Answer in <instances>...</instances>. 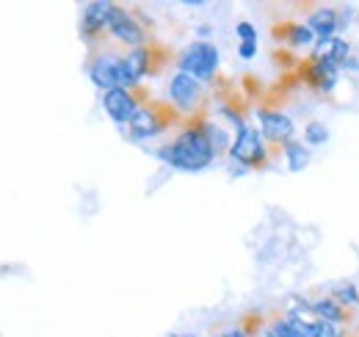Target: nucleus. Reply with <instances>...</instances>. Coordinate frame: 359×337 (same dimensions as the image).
<instances>
[{
  "label": "nucleus",
  "instance_id": "25",
  "mask_svg": "<svg viewBox=\"0 0 359 337\" xmlns=\"http://www.w3.org/2000/svg\"><path fill=\"white\" fill-rule=\"evenodd\" d=\"M224 337H249V335H246V332H243L241 326H235V329H226Z\"/></svg>",
  "mask_w": 359,
  "mask_h": 337
},
{
  "label": "nucleus",
  "instance_id": "12",
  "mask_svg": "<svg viewBox=\"0 0 359 337\" xmlns=\"http://www.w3.org/2000/svg\"><path fill=\"white\" fill-rule=\"evenodd\" d=\"M273 39L293 47V50L310 47V44L315 47V42H318V37L307 25H302V22H279V25H273Z\"/></svg>",
  "mask_w": 359,
  "mask_h": 337
},
{
  "label": "nucleus",
  "instance_id": "28",
  "mask_svg": "<svg viewBox=\"0 0 359 337\" xmlns=\"http://www.w3.org/2000/svg\"><path fill=\"white\" fill-rule=\"evenodd\" d=\"M210 337H224V335H210Z\"/></svg>",
  "mask_w": 359,
  "mask_h": 337
},
{
  "label": "nucleus",
  "instance_id": "27",
  "mask_svg": "<svg viewBox=\"0 0 359 337\" xmlns=\"http://www.w3.org/2000/svg\"><path fill=\"white\" fill-rule=\"evenodd\" d=\"M169 337H191V335H169Z\"/></svg>",
  "mask_w": 359,
  "mask_h": 337
},
{
  "label": "nucleus",
  "instance_id": "26",
  "mask_svg": "<svg viewBox=\"0 0 359 337\" xmlns=\"http://www.w3.org/2000/svg\"><path fill=\"white\" fill-rule=\"evenodd\" d=\"M210 34H213L210 25H199V28H196V37H210Z\"/></svg>",
  "mask_w": 359,
  "mask_h": 337
},
{
  "label": "nucleus",
  "instance_id": "2",
  "mask_svg": "<svg viewBox=\"0 0 359 337\" xmlns=\"http://www.w3.org/2000/svg\"><path fill=\"white\" fill-rule=\"evenodd\" d=\"M188 122V117L185 114H180L177 108L172 105V103H158V100H149V103H144L141 108H138V114H135V119L130 122V141H147V138H155V136H161V133H166V130H175V127L185 125Z\"/></svg>",
  "mask_w": 359,
  "mask_h": 337
},
{
  "label": "nucleus",
  "instance_id": "7",
  "mask_svg": "<svg viewBox=\"0 0 359 337\" xmlns=\"http://www.w3.org/2000/svg\"><path fill=\"white\" fill-rule=\"evenodd\" d=\"M108 34L116 39V42L122 44H130V47H144L147 44V34H144V28L135 22V17L128 11V8H122V6H111V14H108Z\"/></svg>",
  "mask_w": 359,
  "mask_h": 337
},
{
  "label": "nucleus",
  "instance_id": "24",
  "mask_svg": "<svg viewBox=\"0 0 359 337\" xmlns=\"http://www.w3.org/2000/svg\"><path fill=\"white\" fill-rule=\"evenodd\" d=\"M340 70H346V72H359V55L351 53V55H348V61H346Z\"/></svg>",
  "mask_w": 359,
  "mask_h": 337
},
{
  "label": "nucleus",
  "instance_id": "4",
  "mask_svg": "<svg viewBox=\"0 0 359 337\" xmlns=\"http://www.w3.org/2000/svg\"><path fill=\"white\" fill-rule=\"evenodd\" d=\"M229 158L246 168H269L273 164V152H271L266 136L260 130H255V127H246L243 133L235 136Z\"/></svg>",
  "mask_w": 359,
  "mask_h": 337
},
{
  "label": "nucleus",
  "instance_id": "22",
  "mask_svg": "<svg viewBox=\"0 0 359 337\" xmlns=\"http://www.w3.org/2000/svg\"><path fill=\"white\" fill-rule=\"evenodd\" d=\"M357 20V8L354 6H343V8H337V22H340V31H346L351 22Z\"/></svg>",
  "mask_w": 359,
  "mask_h": 337
},
{
  "label": "nucleus",
  "instance_id": "23",
  "mask_svg": "<svg viewBox=\"0 0 359 337\" xmlns=\"http://www.w3.org/2000/svg\"><path fill=\"white\" fill-rule=\"evenodd\" d=\"M238 55L243 61H252L257 55V42H246V44H238Z\"/></svg>",
  "mask_w": 359,
  "mask_h": 337
},
{
  "label": "nucleus",
  "instance_id": "5",
  "mask_svg": "<svg viewBox=\"0 0 359 337\" xmlns=\"http://www.w3.org/2000/svg\"><path fill=\"white\" fill-rule=\"evenodd\" d=\"M302 84H307L310 88H315L318 94H332L337 84H340V67L337 64H329V61H313V58H304L299 67H296Z\"/></svg>",
  "mask_w": 359,
  "mask_h": 337
},
{
  "label": "nucleus",
  "instance_id": "21",
  "mask_svg": "<svg viewBox=\"0 0 359 337\" xmlns=\"http://www.w3.org/2000/svg\"><path fill=\"white\" fill-rule=\"evenodd\" d=\"M235 37L241 39V44L257 42V31H255V25H252V22H238V25H235Z\"/></svg>",
  "mask_w": 359,
  "mask_h": 337
},
{
  "label": "nucleus",
  "instance_id": "9",
  "mask_svg": "<svg viewBox=\"0 0 359 337\" xmlns=\"http://www.w3.org/2000/svg\"><path fill=\"white\" fill-rule=\"evenodd\" d=\"M122 58L125 55H116V53H100L91 61L89 78L97 88H102V94L122 86Z\"/></svg>",
  "mask_w": 359,
  "mask_h": 337
},
{
  "label": "nucleus",
  "instance_id": "20",
  "mask_svg": "<svg viewBox=\"0 0 359 337\" xmlns=\"http://www.w3.org/2000/svg\"><path fill=\"white\" fill-rule=\"evenodd\" d=\"M310 329H313V337H343V332L337 329V324L323 321V318H315V321H310Z\"/></svg>",
  "mask_w": 359,
  "mask_h": 337
},
{
  "label": "nucleus",
  "instance_id": "1",
  "mask_svg": "<svg viewBox=\"0 0 359 337\" xmlns=\"http://www.w3.org/2000/svg\"><path fill=\"white\" fill-rule=\"evenodd\" d=\"M163 164H169L172 168L180 171H202L216 161V152L205 136V130L199 125V114L188 117V122L180 127V133L163 144L158 152H155Z\"/></svg>",
  "mask_w": 359,
  "mask_h": 337
},
{
  "label": "nucleus",
  "instance_id": "11",
  "mask_svg": "<svg viewBox=\"0 0 359 337\" xmlns=\"http://www.w3.org/2000/svg\"><path fill=\"white\" fill-rule=\"evenodd\" d=\"M111 6L114 3H108V0H94V3L83 6V11H81V34L86 39H97L102 31H108Z\"/></svg>",
  "mask_w": 359,
  "mask_h": 337
},
{
  "label": "nucleus",
  "instance_id": "16",
  "mask_svg": "<svg viewBox=\"0 0 359 337\" xmlns=\"http://www.w3.org/2000/svg\"><path fill=\"white\" fill-rule=\"evenodd\" d=\"M313 312L318 315V318H323V321H332V324H343V321H348V310H346L337 298H332V296L315 298Z\"/></svg>",
  "mask_w": 359,
  "mask_h": 337
},
{
  "label": "nucleus",
  "instance_id": "8",
  "mask_svg": "<svg viewBox=\"0 0 359 337\" xmlns=\"http://www.w3.org/2000/svg\"><path fill=\"white\" fill-rule=\"evenodd\" d=\"M169 97H172V105L177 108L180 114L185 117H194L199 114V100H202V84L185 72H177L169 84Z\"/></svg>",
  "mask_w": 359,
  "mask_h": 337
},
{
  "label": "nucleus",
  "instance_id": "19",
  "mask_svg": "<svg viewBox=\"0 0 359 337\" xmlns=\"http://www.w3.org/2000/svg\"><path fill=\"white\" fill-rule=\"evenodd\" d=\"M304 141L310 144V147H318V144H326L329 141V130L323 122H310V125L304 127Z\"/></svg>",
  "mask_w": 359,
  "mask_h": 337
},
{
  "label": "nucleus",
  "instance_id": "15",
  "mask_svg": "<svg viewBox=\"0 0 359 337\" xmlns=\"http://www.w3.org/2000/svg\"><path fill=\"white\" fill-rule=\"evenodd\" d=\"M199 125L205 130V136H208V141H210V147H213V152H216V158L219 155H224L232 150V141H229V133H226L222 125H216L205 111H199Z\"/></svg>",
  "mask_w": 359,
  "mask_h": 337
},
{
  "label": "nucleus",
  "instance_id": "17",
  "mask_svg": "<svg viewBox=\"0 0 359 337\" xmlns=\"http://www.w3.org/2000/svg\"><path fill=\"white\" fill-rule=\"evenodd\" d=\"M282 152H285V161H287V168L290 171H302V168L310 166V147H302L299 141H287L285 147H282Z\"/></svg>",
  "mask_w": 359,
  "mask_h": 337
},
{
  "label": "nucleus",
  "instance_id": "14",
  "mask_svg": "<svg viewBox=\"0 0 359 337\" xmlns=\"http://www.w3.org/2000/svg\"><path fill=\"white\" fill-rule=\"evenodd\" d=\"M307 28L313 31L318 39H334V34H340V22H337V8L332 6H318L310 20Z\"/></svg>",
  "mask_w": 359,
  "mask_h": 337
},
{
  "label": "nucleus",
  "instance_id": "13",
  "mask_svg": "<svg viewBox=\"0 0 359 337\" xmlns=\"http://www.w3.org/2000/svg\"><path fill=\"white\" fill-rule=\"evenodd\" d=\"M351 55V44L346 42L343 37H334V39H318L310 53L313 61H329V64H337L343 67Z\"/></svg>",
  "mask_w": 359,
  "mask_h": 337
},
{
  "label": "nucleus",
  "instance_id": "10",
  "mask_svg": "<svg viewBox=\"0 0 359 337\" xmlns=\"http://www.w3.org/2000/svg\"><path fill=\"white\" fill-rule=\"evenodd\" d=\"M257 119H260V133L266 136V141L273 147H285L287 141H293L296 125L290 117L271 111V108H257Z\"/></svg>",
  "mask_w": 359,
  "mask_h": 337
},
{
  "label": "nucleus",
  "instance_id": "6",
  "mask_svg": "<svg viewBox=\"0 0 359 337\" xmlns=\"http://www.w3.org/2000/svg\"><path fill=\"white\" fill-rule=\"evenodd\" d=\"M141 88L130 91V88H111L102 94V108L108 111V117L116 122V125H130L141 108Z\"/></svg>",
  "mask_w": 359,
  "mask_h": 337
},
{
  "label": "nucleus",
  "instance_id": "18",
  "mask_svg": "<svg viewBox=\"0 0 359 337\" xmlns=\"http://www.w3.org/2000/svg\"><path fill=\"white\" fill-rule=\"evenodd\" d=\"M332 298H337L343 307H357V304H359L357 285H351V282H340V285L332 291Z\"/></svg>",
  "mask_w": 359,
  "mask_h": 337
},
{
  "label": "nucleus",
  "instance_id": "3",
  "mask_svg": "<svg viewBox=\"0 0 359 337\" xmlns=\"http://www.w3.org/2000/svg\"><path fill=\"white\" fill-rule=\"evenodd\" d=\"M177 70L196 78L199 84H210L216 78V70H219V47L208 39H199V42H191L177 58Z\"/></svg>",
  "mask_w": 359,
  "mask_h": 337
}]
</instances>
